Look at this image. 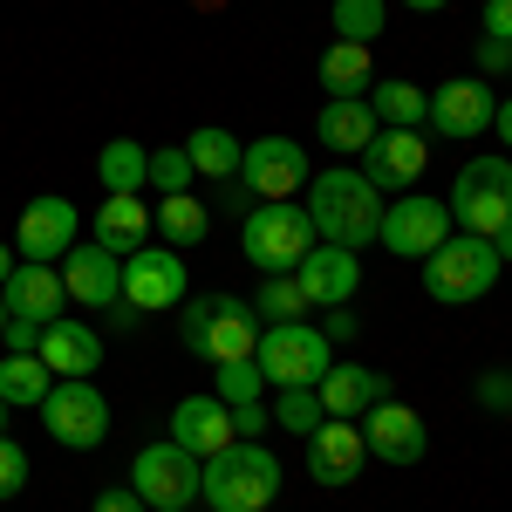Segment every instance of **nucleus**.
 I'll list each match as a JSON object with an SVG mask.
<instances>
[{"mask_svg": "<svg viewBox=\"0 0 512 512\" xmlns=\"http://www.w3.org/2000/svg\"><path fill=\"white\" fill-rule=\"evenodd\" d=\"M308 219H315V233L328 246L362 253V246H376V233H383V192L362 171H349V164H328L321 178H308Z\"/></svg>", "mask_w": 512, "mask_h": 512, "instance_id": "1", "label": "nucleus"}, {"mask_svg": "<svg viewBox=\"0 0 512 512\" xmlns=\"http://www.w3.org/2000/svg\"><path fill=\"white\" fill-rule=\"evenodd\" d=\"M280 492V458L267 444H226V451H212L205 458V472H198V499L212 512H267Z\"/></svg>", "mask_w": 512, "mask_h": 512, "instance_id": "2", "label": "nucleus"}, {"mask_svg": "<svg viewBox=\"0 0 512 512\" xmlns=\"http://www.w3.org/2000/svg\"><path fill=\"white\" fill-rule=\"evenodd\" d=\"M315 239L321 233H315V219H308V205H287V198H260V205H246V219H239V253H246L260 274H294Z\"/></svg>", "mask_w": 512, "mask_h": 512, "instance_id": "3", "label": "nucleus"}, {"mask_svg": "<svg viewBox=\"0 0 512 512\" xmlns=\"http://www.w3.org/2000/svg\"><path fill=\"white\" fill-rule=\"evenodd\" d=\"M499 274H506V260L492 253V239L451 233L431 260H424V294H431L437 308H472V301H485V294L499 287Z\"/></svg>", "mask_w": 512, "mask_h": 512, "instance_id": "4", "label": "nucleus"}, {"mask_svg": "<svg viewBox=\"0 0 512 512\" xmlns=\"http://www.w3.org/2000/svg\"><path fill=\"white\" fill-rule=\"evenodd\" d=\"M41 424L62 451H96L110 437V396L96 390V376H55L41 396Z\"/></svg>", "mask_w": 512, "mask_h": 512, "instance_id": "5", "label": "nucleus"}, {"mask_svg": "<svg viewBox=\"0 0 512 512\" xmlns=\"http://www.w3.org/2000/svg\"><path fill=\"white\" fill-rule=\"evenodd\" d=\"M444 205H451V226L492 239L512 219V158L458 164V178H451V198H444Z\"/></svg>", "mask_w": 512, "mask_h": 512, "instance_id": "6", "label": "nucleus"}, {"mask_svg": "<svg viewBox=\"0 0 512 512\" xmlns=\"http://www.w3.org/2000/svg\"><path fill=\"white\" fill-rule=\"evenodd\" d=\"M253 362L274 390H294V383H321V369L335 355H328V335L315 321H267L260 342H253Z\"/></svg>", "mask_w": 512, "mask_h": 512, "instance_id": "7", "label": "nucleus"}, {"mask_svg": "<svg viewBox=\"0 0 512 512\" xmlns=\"http://www.w3.org/2000/svg\"><path fill=\"white\" fill-rule=\"evenodd\" d=\"M185 294H192V274H185L178 246H137L123 260V301L137 315H171V308H185Z\"/></svg>", "mask_w": 512, "mask_h": 512, "instance_id": "8", "label": "nucleus"}, {"mask_svg": "<svg viewBox=\"0 0 512 512\" xmlns=\"http://www.w3.org/2000/svg\"><path fill=\"white\" fill-rule=\"evenodd\" d=\"M198 472H205V458H192L185 444H144L137 458H130V492L144 499V506H192L198 499Z\"/></svg>", "mask_w": 512, "mask_h": 512, "instance_id": "9", "label": "nucleus"}, {"mask_svg": "<svg viewBox=\"0 0 512 512\" xmlns=\"http://www.w3.org/2000/svg\"><path fill=\"white\" fill-rule=\"evenodd\" d=\"M308 178H315V164H308V151L294 144V137H260V144H246L239 151V192L253 198H294L308 192Z\"/></svg>", "mask_w": 512, "mask_h": 512, "instance_id": "10", "label": "nucleus"}, {"mask_svg": "<svg viewBox=\"0 0 512 512\" xmlns=\"http://www.w3.org/2000/svg\"><path fill=\"white\" fill-rule=\"evenodd\" d=\"M383 246H390L396 260H431L437 246L451 239V205H437L424 192H403L396 205H383Z\"/></svg>", "mask_w": 512, "mask_h": 512, "instance_id": "11", "label": "nucleus"}, {"mask_svg": "<svg viewBox=\"0 0 512 512\" xmlns=\"http://www.w3.org/2000/svg\"><path fill=\"white\" fill-rule=\"evenodd\" d=\"M55 267H62L69 301H76V308H89V315H110V308L123 301V260H110L96 239H76Z\"/></svg>", "mask_w": 512, "mask_h": 512, "instance_id": "12", "label": "nucleus"}, {"mask_svg": "<svg viewBox=\"0 0 512 512\" xmlns=\"http://www.w3.org/2000/svg\"><path fill=\"white\" fill-rule=\"evenodd\" d=\"M424 164H431V144H424V130H376L369 144H362V178L376 185V192H410L417 178H424Z\"/></svg>", "mask_w": 512, "mask_h": 512, "instance_id": "13", "label": "nucleus"}, {"mask_svg": "<svg viewBox=\"0 0 512 512\" xmlns=\"http://www.w3.org/2000/svg\"><path fill=\"white\" fill-rule=\"evenodd\" d=\"M82 239V219H76V205L69 198H28L21 205V233H14V246H21V260H41V267H55L69 246Z\"/></svg>", "mask_w": 512, "mask_h": 512, "instance_id": "14", "label": "nucleus"}, {"mask_svg": "<svg viewBox=\"0 0 512 512\" xmlns=\"http://www.w3.org/2000/svg\"><path fill=\"white\" fill-rule=\"evenodd\" d=\"M260 328L267 321L253 315V301H239V294H212L205 301V349L198 362H253V342H260Z\"/></svg>", "mask_w": 512, "mask_h": 512, "instance_id": "15", "label": "nucleus"}, {"mask_svg": "<svg viewBox=\"0 0 512 512\" xmlns=\"http://www.w3.org/2000/svg\"><path fill=\"white\" fill-rule=\"evenodd\" d=\"M362 424V444H369V458H383V465H417L424 458V417L410 410V403H396V396H383L376 410H362L355 417Z\"/></svg>", "mask_w": 512, "mask_h": 512, "instance_id": "16", "label": "nucleus"}, {"mask_svg": "<svg viewBox=\"0 0 512 512\" xmlns=\"http://www.w3.org/2000/svg\"><path fill=\"white\" fill-rule=\"evenodd\" d=\"M492 82H478V76H458V82H444L431 96V130L437 137H451V144H472V137H485L492 130Z\"/></svg>", "mask_w": 512, "mask_h": 512, "instance_id": "17", "label": "nucleus"}, {"mask_svg": "<svg viewBox=\"0 0 512 512\" xmlns=\"http://www.w3.org/2000/svg\"><path fill=\"white\" fill-rule=\"evenodd\" d=\"M294 280H301L308 308H349L355 287H362V260H355L349 246H328V239H315V246H308V260L294 267Z\"/></svg>", "mask_w": 512, "mask_h": 512, "instance_id": "18", "label": "nucleus"}, {"mask_svg": "<svg viewBox=\"0 0 512 512\" xmlns=\"http://www.w3.org/2000/svg\"><path fill=\"white\" fill-rule=\"evenodd\" d=\"M362 465H369L362 424L328 417V424H315V431H308V472H315L321 485H355V478H362Z\"/></svg>", "mask_w": 512, "mask_h": 512, "instance_id": "19", "label": "nucleus"}, {"mask_svg": "<svg viewBox=\"0 0 512 512\" xmlns=\"http://www.w3.org/2000/svg\"><path fill=\"white\" fill-rule=\"evenodd\" d=\"M0 301L7 315H28V321H48L69 308V287H62V267H41V260H14V274L0 280Z\"/></svg>", "mask_w": 512, "mask_h": 512, "instance_id": "20", "label": "nucleus"}, {"mask_svg": "<svg viewBox=\"0 0 512 512\" xmlns=\"http://www.w3.org/2000/svg\"><path fill=\"white\" fill-rule=\"evenodd\" d=\"M41 362H48V376H96L103 369V335L76 315H55L41 328Z\"/></svg>", "mask_w": 512, "mask_h": 512, "instance_id": "21", "label": "nucleus"}, {"mask_svg": "<svg viewBox=\"0 0 512 512\" xmlns=\"http://www.w3.org/2000/svg\"><path fill=\"white\" fill-rule=\"evenodd\" d=\"M315 396H321V410L328 417H362V410H376L383 396H390V376L383 369H362V362H328L321 369V383H315Z\"/></svg>", "mask_w": 512, "mask_h": 512, "instance_id": "22", "label": "nucleus"}, {"mask_svg": "<svg viewBox=\"0 0 512 512\" xmlns=\"http://www.w3.org/2000/svg\"><path fill=\"white\" fill-rule=\"evenodd\" d=\"M171 444H185L192 458H212V451H226L233 444V410L219 403V396H185L178 410H171Z\"/></svg>", "mask_w": 512, "mask_h": 512, "instance_id": "23", "label": "nucleus"}, {"mask_svg": "<svg viewBox=\"0 0 512 512\" xmlns=\"http://www.w3.org/2000/svg\"><path fill=\"white\" fill-rule=\"evenodd\" d=\"M96 246L110 260H130L137 246H151V205H144V192H110L96 205Z\"/></svg>", "mask_w": 512, "mask_h": 512, "instance_id": "24", "label": "nucleus"}, {"mask_svg": "<svg viewBox=\"0 0 512 512\" xmlns=\"http://www.w3.org/2000/svg\"><path fill=\"white\" fill-rule=\"evenodd\" d=\"M315 130H321L328 151H355V158H362V144H369L383 123H376V110H369V96H328Z\"/></svg>", "mask_w": 512, "mask_h": 512, "instance_id": "25", "label": "nucleus"}, {"mask_svg": "<svg viewBox=\"0 0 512 512\" xmlns=\"http://www.w3.org/2000/svg\"><path fill=\"white\" fill-rule=\"evenodd\" d=\"M369 82H376V62H369L362 41H328L321 48V89L328 96H369Z\"/></svg>", "mask_w": 512, "mask_h": 512, "instance_id": "26", "label": "nucleus"}, {"mask_svg": "<svg viewBox=\"0 0 512 512\" xmlns=\"http://www.w3.org/2000/svg\"><path fill=\"white\" fill-rule=\"evenodd\" d=\"M369 110H376V123H390V130H424L431 96L403 76H383V82H369Z\"/></svg>", "mask_w": 512, "mask_h": 512, "instance_id": "27", "label": "nucleus"}, {"mask_svg": "<svg viewBox=\"0 0 512 512\" xmlns=\"http://www.w3.org/2000/svg\"><path fill=\"white\" fill-rule=\"evenodd\" d=\"M151 226L164 233V246H178V253H185V246H198V239L212 233V212H205L192 192H171V198L151 205Z\"/></svg>", "mask_w": 512, "mask_h": 512, "instance_id": "28", "label": "nucleus"}, {"mask_svg": "<svg viewBox=\"0 0 512 512\" xmlns=\"http://www.w3.org/2000/svg\"><path fill=\"white\" fill-rule=\"evenodd\" d=\"M96 178H103V192H144L151 185V151L130 144V137H110L103 158H96Z\"/></svg>", "mask_w": 512, "mask_h": 512, "instance_id": "29", "label": "nucleus"}, {"mask_svg": "<svg viewBox=\"0 0 512 512\" xmlns=\"http://www.w3.org/2000/svg\"><path fill=\"white\" fill-rule=\"evenodd\" d=\"M239 144L233 130H219V123H205V130H192L185 137V158H192V171L198 178H239Z\"/></svg>", "mask_w": 512, "mask_h": 512, "instance_id": "30", "label": "nucleus"}, {"mask_svg": "<svg viewBox=\"0 0 512 512\" xmlns=\"http://www.w3.org/2000/svg\"><path fill=\"white\" fill-rule=\"evenodd\" d=\"M48 362L41 355H7L0 362V403L7 410H41V396H48Z\"/></svg>", "mask_w": 512, "mask_h": 512, "instance_id": "31", "label": "nucleus"}, {"mask_svg": "<svg viewBox=\"0 0 512 512\" xmlns=\"http://www.w3.org/2000/svg\"><path fill=\"white\" fill-rule=\"evenodd\" d=\"M383 21H390V7L383 0H335L328 7V28H335V41H383Z\"/></svg>", "mask_w": 512, "mask_h": 512, "instance_id": "32", "label": "nucleus"}, {"mask_svg": "<svg viewBox=\"0 0 512 512\" xmlns=\"http://www.w3.org/2000/svg\"><path fill=\"white\" fill-rule=\"evenodd\" d=\"M253 315H260V321H301V315H308L301 280H294V274H267V280H260V294H253Z\"/></svg>", "mask_w": 512, "mask_h": 512, "instance_id": "33", "label": "nucleus"}, {"mask_svg": "<svg viewBox=\"0 0 512 512\" xmlns=\"http://www.w3.org/2000/svg\"><path fill=\"white\" fill-rule=\"evenodd\" d=\"M274 424L294 437H308L315 424H328V410H321L315 383H294V390H274Z\"/></svg>", "mask_w": 512, "mask_h": 512, "instance_id": "34", "label": "nucleus"}, {"mask_svg": "<svg viewBox=\"0 0 512 512\" xmlns=\"http://www.w3.org/2000/svg\"><path fill=\"white\" fill-rule=\"evenodd\" d=\"M219 403L226 410H239V403H260L267 396V376H260V362H219Z\"/></svg>", "mask_w": 512, "mask_h": 512, "instance_id": "35", "label": "nucleus"}, {"mask_svg": "<svg viewBox=\"0 0 512 512\" xmlns=\"http://www.w3.org/2000/svg\"><path fill=\"white\" fill-rule=\"evenodd\" d=\"M192 158H185V144H171V151H151V192L171 198V192H192Z\"/></svg>", "mask_w": 512, "mask_h": 512, "instance_id": "36", "label": "nucleus"}, {"mask_svg": "<svg viewBox=\"0 0 512 512\" xmlns=\"http://www.w3.org/2000/svg\"><path fill=\"white\" fill-rule=\"evenodd\" d=\"M21 485H28V451L14 437H0V499H14Z\"/></svg>", "mask_w": 512, "mask_h": 512, "instance_id": "37", "label": "nucleus"}, {"mask_svg": "<svg viewBox=\"0 0 512 512\" xmlns=\"http://www.w3.org/2000/svg\"><path fill=\"white\" fill-rule=\"evenodd\" d=\"M267 431H274L267 403H239V410H233V437H239V444H260Z\"/></svg>", "mask_w": 512, "mask_h": 512, "instance_id": "38", "label": "nucleus"}, {"mask_svg": "<svg viewBox=\"0 0 512 512\" xmlns=\"http://www.w3.org/2000/svg\"><path fill=\"white\" fill-rule=\"evenodd\" d=\"M0 342H7V355H35V349H41V321H28V315H7Z\"/></svg>", "mask_w": 512, "mask_h": 512, "instance_id": "39", "label": "nucleus"}, {"mask_svg": "<svg viewBox=\"0 0 512 512\" xmlns=\"http://www.w3.org/2000/svg\"><path fill=\"white\" fill-rule=\"evenodd\" d=\"M472 396L485 403V410H512V369H485Z\"/></svg>", "mask_w": 512, "mask_h": 512, "instance_id": "40", "label": "nucleus"}, {"mask_svg": "<svg viewBox=\"0 0 512 512\" xmlns=\"http://www.w3.org/2000/svg\"><path fill=\"white\" fill-rule=\"evenodd\" d=\"M89 512H151V506H144L130 485H117V492H96V506H89Z\"/></svg>", "mask_w": 512, "mask_h": 512, "instance_id": "41", "label": "nucleus"}, {"mask_svg": "<svg viewBox=\"0 0 512 512\" xmlns=\"http://www.w3.org/2000/svg\"><path fill=\"white\" fill-rule=\"evenodd\" d=\"M485 35L512 41V0H485Z\"/></svg>", "mask_w": 512, "mask_h": 512, "instance_id": "42", "label": "nucleus"}, {"mask_svg": "<svg viewBox=\"0 0 512 512\" xmlns=\"http://www.w3.org/2000/svg\"><path fill=\"white\" fill-rule=\"evenodd\" d=\"M178 335H185V349H205V301H192V308H185V321H178Z\"/></svg>", "mask_w": 512, "mask_h": 512, "instance_id": "43", "label": "nucleus"}, {"mask_svg": "<svg viewBox=\"0 0 512 512\" xmlns=\"http://www.w3.org/2000/svg\"><path fill=\"white\" fill-rule=\"evenodd\" d=\"M478 76H506V41H478Z\"/></svg>", "mask_w": 512, "mask_h": 512, "instance_id": "44", "label": "nucleus"}, {"mask_svg": "<svg viewBox=\"0 0 512 512\" xmlns=\"http://www.w3.org/2000/svg\"><path fill=\"white\" fill-rule=\"evenodd\" d=\"M321 335H328V342H349V335H355V315H342V308H328V328H321Z\"/></svg>", "mask_w": 512, "mask_h": 512, "instance_id": "45", "label": "nucleus"}, {"mask_svg": "<svg viewBox=\"0 0 512 512\" xmlns=\"http://www.w3.org/2000/svg\"><path fill=\"white\" fill-rule=\"evenodd\" d=\"M492 130H499V144H506V151H512V96H506V103H499V110H492Z\"/></svg>", "mask_w": 512, "mask_h": 512, "instance_id": "46", "label": "nucleus"}, {"mask_svg": "<svg viewBox=\"0 0 512 512\" xmlns=\"http://www.w3.org/2000/svg\"><path fill=\"white\" fill-rule=\"evenodd\" d=\"M492 253H499V260H512V219L499 226V233H492Z\"/></svg>", "mask_w": 512, "mask_h": 512, "instance_id": "47", "label": "nucleus"}, {"mask_svg": "<svg viewBox=\"0 0 512 512\" xmlns=\"http://www.w3.org/2000/svg\"><path fill=\"white\" fill-rule=\"evenodd\" d=\"M403 7H417V14H437V7H451V0H403Z\"/></svg>", "mask_w": 512, "mask_h": 512, "instance_id": "48", "label": "nucleus"}, {"mask_svg": "<svg viewBox=\"0 0 512 512\" xmlns=\"http://www.w3.org/2000/svg\"><path fill=\"white\" fill-rule=\"evenodd\" d=\"M7 274H14V253H7V246H0V280H7Z\"/></svg>", "mask_w": 512, "mask_h": 512, "instance_id": "49", "label": "nucleus"}, {"mask_svg": "<svg viewBox=\"0 0 512 512\" xmlns=\"http://www.w3.org/2000/svg\"><path fill=\"white\" fill-rule=\"evenodd\" d=\"M151 512H192V506H151Z\"/></svg>", "mask_w": 512, "mask_h": 512, "instance_id": "50", "label": "nucleus"}, {"mask_svg": "<svg viewBox=\"0 0 512 512\" xmlns=\"http://www.w3.org/2000/svg\"><path fill=\"white\" fill-rule=\"evenodd\" d=\"M506 76H512V41H506Z\"/></svg>", "mask_w": 512, "mask_h": 512, "instance_id": "51", "label": "nucleus"}, {"mask_svg": "<svg viewBox=\"0 0 512 512\" xmlns=\"http://www.w3.org/2000/svg\"><path fill=\"white\" fill-rule=\"evenodd\" d=\"M0 328H7V301H0Z\"/></svg>", "mask_w": 512, "mask_h": 512, "instance_id": "52", "label": "nucleus"}, {"mask_svg": "<svg viewBox=\"0 0 512 512\" xmlns=\"http://www.w3.org/2000/svg\"><path fill=\"white\" fill-rule=\"evenodd\" d=\"M0 417H7V403H0Z\"/></svg>", "mask_w": 512, "mask_h": 512, "instance_id": "53", "label": "nucleus"}, {"mask_svg": "<svg viewBox=\"0 0 512 512\" xmlns=\"http://www.w3.org/2000/svg\"><path fill=\"white\" fill-rule=\"evenodd\" d=\"M267 512H274V506H267Z\"/></svg>", "mask_w": 512, "mask_h": 512, "instance_id": "54", "label": "nucleus"}]
</instances>
